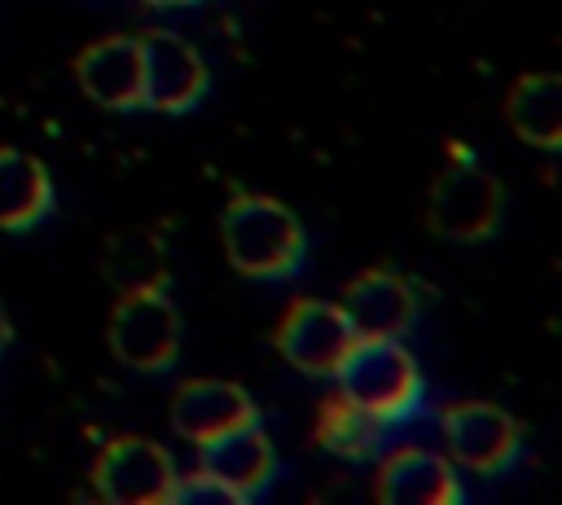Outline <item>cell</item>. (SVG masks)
Returning <instances> with one entry per match:
<instances>
[{
	"mask_svg": "<svg viewBox=\"0 0 562 505\" xmlns=\"http://www.w3.org/2000/svg\"><path fill=\"white\" fill-rule=\"evenodd\" d=\"M176 474L180 470L171 465V452L162 444L123 435L101 448L92 465V487L110 505H167Z\"/></svg>",
	"mask_w": 562,
	"mask_h": 505,
	"instance_id": "5b68a950",
	"label": "cell"
},
{
	"mask_svg": "<svg viewBox=\"0 0 562 505\" xmlns=\"http://www.w3.org/2000/svg\"><path fill=\"white\" fill-rule=\"evenodd\" d=\"M518 422L496 404L461 400L443 408V444L461 470L501 474L518 457Z\"/></svg>",
	"mask_w": 562,
	"mask_h": 505,
	"instance_id": "ba28073f",
	"label": "cell"
},
{
	"mask_svg": "<svg viewBox=\"0 0 562 505\" xmlns=\"http://www.w3.org/2000/svg\"><path fill=\"white\" fill-rule=\"evenodd\" d=\"M509 127L536 149H562V75L531 70L509 88Z\"/></svg>",
	"mask_w": 562,
	"mask_h": 505,
	"instance_id": "9a60e30c",
	"label": "cell"
},
{
	"mask_svg": "<svg viewBox=\"0 0 562 505\" xmlns=\"http://www.w3.org/2000/svg\"><path fill=\"white\" fill-rule=\"evenodd\" d=\"M4 343H9V321H4V312H0V351H4Z\"/></svg>",
	"mask_w": 562,
	"mask_h": 505,
	"instance_id": "ffe728a7",
	"label": "cell"
},
{
	"mask_svg": "<svg viewBox=\"0 0 562 505\" xmlns=\"http://www.w3.org/2000/svg\"><path fill=\"white\" fill-rule=\"evenodd\" d=\"M140 40V66H145V105L162 114H184L206 97V61L202 53L176 35V31H145Z\"/></svg>",
	"mask_w": 562,
	"mask_h": 505,
	"instance_id": "52a82bcc",
	"label": "cell"
},
{
	"mask_svg": "<svg viewBox=\"0 0 562 505\" xmlns=\"http://www.w3.org/2000/svg\"><path fill=\"white\" fill-rule=\"evenodd\" d=\"M501 184L496 176H487L479 162H470L465 154L452 158L435 189H430V202H426V220L439 237H452V242H483L496 233L501 224Z\"/></svg>",
	"mask_w": 562,
	"mask_h": 505,
	"instance_id": "3957f363",
	"label": "cell"
},
{
	"mask_svg": "<svg viewBox=\"0 0 562 505\" xmlns=\"http://www.w3.org/2000/svg\"><path fill=\"white\" fill-rule=\"evenodd\" d=\"M171 501H176V505H202V501H228V505H237L241 496H237L228 483H220L215 474H206V470L198 465L193 474H176Z\"/></svg>",
	"mask_w": 562,
	"mask_h": 505,
	"instance_id": "ac0fdd59",
	"label": "cell"
},
{
	"mask_svg": "<svg viewBox=\"0 0 562 505\" xmlns=\"http://www.w3.org/2000/svg\"><path fill=\"white\" fill-rule=\"evenodd\" d=\"M356 329V338H404V329L417 316V294L400 272L373 268L347 281L338 303Z\"/></svg>",
	"mask_w": 562,
	"mask_h": 505,
	"instance_id": "30bf717a",
	"label": "cell"
},
{
	"mask_svg": "<svg viewBox=\"0 0 562 505\" xmlns=\"http://www.w3.org/2000/svg\"><path fill=\"white\" fill-rule=\"evenodd\" d=\"M53 211V180L40 158L0 145V228L22 233L35 228Z\"/></svg>",
	"mask_w": 562,
	"mask_h": 505,
	"instance_id": "5bb4252c",
	"label": "cell"
},
{
	"mask_svg": "<svg viewBox=\"0 0 562 505\" xmlns=\"http://www.w3.org/2000/svg\"><path fill=\"white\" fill-rule=\"evenodd\" d=\"M145 4H154V9H184V4H198V0H145Z\"/></svg>",
	"mask_w": 562,
	"mask_h": 505,
	"instance_id": "d6986e66",
	"label": "cell"
},
{
	"mask_svg": "<svg viewBox=\"0 0 562 505\" xmlns=\"http://www.w3.org/2000/svg\"><path fill=\"white\" fill-rule=\"evenodd\" d=\"M351 343H356V329H351L347 312L338 303H321V299L294 303L277 325V351L285 356V364H294L299 373H312V378H334L342 356L351 351Z\"/></svg>",
	"mask_w": 562,
	"mask_h": 505,
	"instance_id": "8992f818",
	"label": "cell"
},
{
	"mask_svg": "<svg viewBox=\"0 0 562 505\" xmlns=\"http://www.w3.org/2000/svg\"><path fill=\"white\" fill-rule=\"evenodd\" d=\"M220 237H224L228 263L246 277H259V281L290 277L307 250L294 211L281 206L277 198H263V193H237L224 206Z\"/></svg>",
	"mask_w": 562,
	"mask_h": 505,
	"instance_id": "6da1fadb",
	"label": "cell"
},
{
	"mask_svg": "<svg viewBox=\"0 0 562 505\" xmlns=\"http://www.w3.org/2000/svg\"><path fill=\"white\" fill-rule=\"evenodd\" d=\"M246 422H255V400L237 382L198 378L171 395V430L189 444H206V439L237 430Z\"/></svg>",
	"mask_w": 562,
	"mask_h": 505,
	"instance_id": "8fae6325",
	"label": "cell"
},
{
	"mask_svg": "<svg viewBox=\"0 0 562 505\" xmlns=\"http://www.w3.org/2000/svg\"><path fill=\"white\" fill-rule=\"evenodd\" d=\"M105 277L119 294H140V290H162L167 285V263H162V242L154 233H119L105 246Z\"/></svg>",
	"mask_w": 562,
	"mask_h": 505,
	"instance_id": "e0dca14e",
	"label": "cell"
},
{
	"mask_svg": "<svg viewBox=\"0 0 562 505\" xmlns=\"http://www.w3.org/2000/svg\"><path fill=\"white\" fill-rule=\"evenodd\" d=\"M373 492L386 505H457L461 479L448 457L426 448H400L382 461Z\"/></svg>",
	"mask_w": 562,
	"mask_h": 505,
	"instance_id": "7c38bea8",
	"label": "cell"
},
{
	"mask_svg": "<svg viewBox=\"0 0 562 505\" xmlns=\"http://www.w3.org/2000/svg\"><path fill=\"white\" fill-rule=\"evenodd\" d=\"M75 79L88 101L105 110H140L145 105V66H140V40L132 35H105L88 44L75 57Z\"/></svg>",
	"mask_w": 562,
	"mask_h": 505,
	"instance_id": "9c48e42d",
	"label": "cell"
},
{
	"mask_svg": "<svg viewBox=\"0 0 562 505\" xmlns=\"http://www.w3.org/2000/svg\"><path fill=\"white\" fill-rule=\"evenodd\" d=\"M198 452H202V470L215 474L220 483H228L241 501H250L255 492H263L268 479H272V470H277L272 444L259 430V422H246L237 430H224V435L198 444Z\"/></svg>",
	"mask_w": 562,
	"mask_h": 505,
	"instance_id": "4fadbf2b",
	"label": "cell"
},
{
	"mask_svg": "<svg viewBox=\"0 0 562 505\" xmlns=\"http://www.w3.org/2000/svg\"><path fill=\"white\" fill-rule=\"evenodd\" d=\"M334 382L342 400H351L386 426L413 417L422 404V369L400 338H356Z\"/></svg>",
	"mask_w": 562,
	"mask_h": 505,
	"instance_id": "7a4b0ae2",
	"label": "cell"
},
{
	"mask_svg": "<svg viewBox=\"0 0 562 505\" xmlns=\"http://www.w3.org/2000/svg\"><path fill=\"white\" fill-rule=\"evenodd\" d=\"M382 435H386V422H378L373 413L356 408L351 400H325L321 413H316V444L342 461H364L382 448Z\"/></svg>",
	"mask_w": 562,
	"mask_h": 505,
	"instance_id": "2e32d148",
	"label": "cell"
},
{
	"mask_svg": "<svg viewBox=\"0 0 562 505\" xmlns=\"http://www.w3.org/2000/svg\"><path fill=\"white\" fill-rule=\"evenodd\" d=\"M110 351L140 373H162L180 351V316L162 290L119 294L110 312Z\"/></svg>",
	"mask_w": 562,
	"mask_h": 505,
	"instance_id": "277c9868",
	"label": "cell"
}]
</instances>
